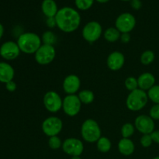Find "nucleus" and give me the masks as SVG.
Segmentation results:
<instances>
[{"label":"nucleus","instance_id":"f257e3e1","mask_svg":"<svg viewBox=\"0 0 159 159\" xmlns=\"http://www.w3.org/2000/svg\"><path fill=\"white\" fill-rule=\"evenodd\" d=\"M56 24L62 32L70 34L75 31L81 23V16L79 11L70 6L59 9L55 16Z\"/></svg>","mask_w":159,"mask_h":159},{"label":"nucleus","instance_id":"f03ea898","mask_svg":"<svg viewBox=\"0 0 159 159\" xmlns=\"http://www.w3.org/2000/svg\"><path fill=\"white\" fill-rule=\"evenodd\" d=\"M16 43L21 52L34 54L42 45V40L41 37L35 33L26 32L20 35Z\"/></svg>","mask_w":159,"mask_h":159},{"label":"nucleus","instance_id":"7ed1b4c3","mask_svg":"<svg viewBox=\"0 0 159 159\" xmlns=\"http://www.w3.org/2000/svg\"><path fill=\"white\" fill-rule=\"evenodd\" d=\"M148 99V93L145 91L137 89L129 93L126 100V105L130 111H140L146 107Z\"/></svg>","mask_w":159,"mask_h":159},{"label":"nucleus","instance_id":"20e7f679","mask_svg":"<svg viewBox=\"0 0 159 159\" xmlns=\"http://www.w3.org/2000/svg\"><path fill=\"white\" fill-rule=\"evenodd\" d=\"M101 129L99 124L93 119H87L81 127V134L84 141L88 143H96L101 138Z\"/></svg>","mask_w":159,"mask_h":159},{"label":"nucleus","instance_id":"39448f33","mask_svg":"<svg viewBox=\"0 0 159 159\" xmlns=\"http://www.w3.org/2000/svg\"><path fill=\"white\" fill-rule=\"evenodd\" d=\"M102 27L97 21H90L84 26L82 29V37L89 43H94L101 37Z\"/></svg>","mask_w":159,"mask_h":159},{"label":"nucleus","instance_id":"423d86ee","mask_svg":"<svg viewBox=\"0 0 159 159\" xmlns=\"http://www.w3.org/2000/svg\"><path fill=\"white\" fill-rule=\"evenodd\" d=\"M55 57V48L52 45L42 44L34 54L35 61L40 65H49L54 60Z\"/></svg>","mask_w":159,"mask_h":159},{"label":"nucleus","instance_id":"0eeeda50","mask_svg":"<svg viewBox=\"0 0 159 159\" xmlns=\"http://www.w3.org/2000/svg\"><path fill=\"white\" fill-rule=\"evenodd\" d=\"M136 26V18L130 12H124L118 16L115 21V27L121 34H130Z\"/></svg>","mask_w":159,"mask_h":159},{"label":"nucleus","instance_id":"6e6552de","mask_svg":"<svg viewBox=\"0 0 159 159\" xmlns=\"http://www.w3.org/2000/svg\"><path fill=\"white\" fill-rule=\"evenodd\" d=\"M42 130L48 137L57 136L63 128V122L57 116H49L42 123Z\"/></svg>","mask_w":159,"mask_h":159},{"label":"nucleus","instance_id":"1a4fd4ad","mask_svg":"<svg viewBox=\"0 0 159 159\" xmlns=\"http://www.w3.org/2000/svg\"><path fill=\"white\" fill-rule=\"evenodd\" d=\"M43 103L48 111L55 113L62 109L63 99L61 98L60 95L57 92L48 91L43 96Z\"/></svg>","mask_w":159,"mask_h":159},{"label":"nucleus","instance_id":"9d476101","mask_svg":"<svg viewBox=\"0 0 159 159\" xmlns=\"http://www.w3.org/2000/svg\"><path fill=\"white\" fill-rule=\"evenodd\" d=\"M82 104L77 95H67L63 99L62 110L68 116H75L81 111Z\"/></svg>","mask_w":159,"mask_h":159},{"label":"nucleus","instance_id":"9b49d317","mask_svg":"<svg viewBox=\"0 0 159 159\" xmlns=\"http://www.w3.org/2000/svg\"><path fill=\"white\" fill-rule=\"evenodd\" d=\"M64 152L70 156H80L84 151V144L78 138H70L65 140L62 144Z\"/></svg>","mask_w":159,"mask_h":159},{"label":"nucleus","instance_id":"f8f14e48","mask_svg":"<svg viewBox=\"0 0 159 159\" xmlns=\"http://www.w3.org/2000/svg\"><path fill=\"white\" fill-rule=\"evenodd\" d=\"M134 127L142 134H151L155 130V120L148 115H139L134 120Z\"/></svg>","mask_w":159,"mask_h":159},{"label":"nucleus","instance_id":"ddd939ff","mask_svg":"<svg viewBox=\"0 0 159 159\" xmlns=\"http://www.w3.org/2000/svg\"><path fill=\"white\" fill-rule=\"evenodd\" d=\"M20 49L16 42L9 40L4 42L0 47V56L6 61H12L20 56Z\"/></svg>","mask_w":159,"mask_h":159},{"label":"nucleus","instance_id":"4468645a","mask_svg":"<svg viewBox=\"0 0 159 159\" xmlns=\"http://www.w3.org/2000/svg\"><path fill=\"white\" fill-rule=\"evenodd\" d=\"M62 85L64 91L67 95H75L80 89L81 80L79 76L71 74L65 77Z\"/></svg>","mask_w":159,"mask_h":159},{"label":"nucleus","instance_id":"2eb2a0df","mask_svg":"<svg viewBox=\"0 0 159 159\" xmlns=\"http://www.w3.org/2000/svg\"><path fill=\"white\" fill-rule=\"evenodd\" d=\"M125 63V57L120 51H113L109 54L107 60L108 68L112 71H118L124 67Z\"/></svg>","mask_w":159,"mask_h":159},{"label":"nucleus","instance_id":"dca6fc26","mask_svg":"<svg viewBox=\"0 0 159 159\" xmlns=\"http://www.w3.org/2000/svg\"><path fill=\"white\" fill-rule=\"evenodd\" d=\"M15 71L11 65L7 62H0V82L6 84L13 80Z\"/></svg>","mask_w":159,"mask_h":159},{"label":"nucleus","instance_id":"f3484780","mask_svg":"<svg viewBox=\"0 0 159 159\" xmlns=\"http://www.w3.org/2000/svg\"><path fill=\"white\" fill-rule=\"evenodd\" d=\"M138 89H142L144 91H148L150 89L155 85V78L152 73L144 72L142 73L139 77L138 78Z\"/></svg>","mask_w":159,"mask_h":159},{"label":"nucleus","instance_id":"a211bd4d","mask_svg":"<svg viewBox=\"0 0 159 159\" xmlns=\"http://www.w3.org/2000/svg\"><path fill=\"white\" fill-rule=\"evenodd\" d=\"M59 9L54 0H43L41 3V11L47 18L55 17Z\"/></svg>","mask_w":159,"mask_h":159},{"label":"nucleus","instance_id":"6ab92c4d","mask_svg":"<svg viewBox=\"0 0 159 159\" xmlns=\"http://www.w3.org/2000/svg\"><path fill=\"white\" fill-rule=\"evenodd\" d=\"M118 150L121 155L130 156L134 152V144L130 138H122L118 143Z\"/></svg>","mask_w":159,"mask_h":159},{"label":"nucleus","instance_id":"aec40b11","mask_svg":"<svg viewBox=\"0 0 159 159\" xmlns=\"http://www.w3.org/2000/svg\"><path fill=\"white\" fill-rule=\"evenodd\" d=\"M121 33L116 27H109L105 30L103 37L107 41L110 43H114L120 38Z\"/></svg>","mask_w":159,"mask_h":159},{"label":"nucleus","instance_id":"412c9836","mask_svg":"<svg viewBox=\"0 0 159 159\" xmlns=\"http://www.w3.org/2000/svg\"><path fill=\"white\" fill-rule=\"evenodd\" d=\"M96 147H97L98 151H99L102 153H107L111 149V141L108 138L101 137L96 142Z\"/></svg>","mask_w":159,"mask_h":159},{"label":"nucleus","instance_id":"4be33fe9","mask_svg":"<svg viewBox=\"0 0 159 159\" xmlns=\"http://www.w3.org/2000/svg\"><path fill=\"white\" fill-rule=\"evenodd\" d=\"M79 99H80L81 102L82 104H85V105H89V104L92 103L94 101L95 96L93 91L88 89L82 90L78 94Z\"/></svg>","mask_w":159,"mask_h":159},{"label":"nucleus","instance_id":"5701e85b","mask_svg":"<svg viewBox=\"0 0 159 159\" xmlns=\"http://www.w3.org/2000/svg\"><path fill=\"white\" fill-rule=\"evenodd\" d=\"M56 40V35L51 30H47L42 34L41 40L43 42V44H48V45H52L55 43Z\"/></svg>","mask_w":159,"mask_h":159},{"label":"nucleus","instance_id":"b1692460","mask_svg":"<svg viewBox=\"0 0 159 159\" xmlns=\"http://www.w3.org/2000/svg\"><path fill=\"white\" fill-rule=\"evenodd\" d=\"M155 53L150 50L144 51L141 55V62L144 65H149L155 61Z\"/></svg>","mask_w":159,"mask_h":159},{"label":"nucleus","instance_id":"393cba45","mask_svg":"<svg viewBox=\"0 0 159 159\" xmlns=\"http://www.w3.org/2000/svg\"><path fill=\"white\" fill-rule=\"evenodd\" d=\"M135 127L130 123H126L121 127V135L123 138H130L134 134Z\"/></svg>","mask_w":159,"mask_h":159},{"label":"nucleus","instance_id":"a878e982","mask_svg":"<svg viewBox=\"0 0 159 159\" xmlns=\"http://www.w3.org/2000/svg\"><path fill=\"white\" fill-rule=\"evenodd\" d=\"M94 2L95 0H75V5L79 10L85 11L93 6Z\"/></svg>","mask_w":159,"mask_h":159},{"label":"nucleus","instance_id":"bb28decb","mask_svg":"<svg viewBox=\"0 0 159 159\" xmlns=\"http://www.w3.org/2000/svg\"><path fill=\"white\" fill-rule=\"evenodd\" d=\"M148 96L154 103L159 104V85H155L148 91Z\"/></svg>","mask_w":159,"mask_h":159},{"label":"nucleus","instance_id":"cd10ccee","mask_svg":"<svg viewBox=\"0 0 159 159\" xmlns=\"http://www.w3.org/2000/svg\"><path fill=\"white\" fill-rule=\"evenodd\" d=\"M124 85H125L126 89H127V90H129L130 92L134 91V90L138 89V79L133 77V76L127 78L125 82H124Z\"/></svg>","mask_w":159,"mask_h":159},{"label":"nucleus","instance_id":"c85d7f7f","mask_svg":"<svg viewBox=\"0 0 159 159\" xmlns=\"http://www.w3.org/2000/svg\"><path fill=\"white\" fill-rule=\"evenodd\" d=\"M62 144L63 142L58 136L50 137L48 140V145L52 150H58L62 147Z\"/></svg>","mask_w":159,"mask_h":159},{"label":"nucleus","instance_id":"c756f323","mask_svg":"<svg viewBox=\"0 0 159 159\" xmlns=\"http://www.w3.org/2000/svg\"><path fill=\"white\" fill-rule=\"evenodd\" d=\"M140 142H141L142 147L148 148L152 144L153 140H152L151 134H143V136L141 138V140H140Z\"/></svg>","mask_w":159,"mask_h":159},{"label":"nucleus","instance_id":"7c9ffc66","mask_svg":"<svg viewBox=\"0 0 159 159\" xmlns=\"http://www.w3.org/2000/svg\"><path fill=\"white\" fill-rule=\"evenodd\" d=\"M149 116L154 120H159V104H155L150 110Z\"/></svg>","mask_w":159,"mask_h":159},{"label":"nucleus","instance_id":"2f4dec72","mask_svg":"<svg viewBox=\"0 0 159 159\" xmlns=\"http://www.w3.org/2000/svg\"><path fill=\"white\" fill-rule=\"evenodd\" d=\"M130 6L134 10H139L142 7V2L141 0H130Z\"/></svg>","mask_w":159,"mask_h":159},{"label":"nucleus","instance_id":"473e14b6","mask_svg":"<svg viewBox=\"0 0 159 159\" xmlns=\"http://www.w3.org/2000/svg\"><path fill=\"white\" fill-rule=\"evenodd\" d=\"M16 88H17L16 83L13 80L10 81V82H7V83L6 84V90L10 92V93H13V92H15L16 90Z\"/></svg>","mask_w":159,"mask_h":159},{"label":"nucleus","instance_id":"72a5a7b5","mask_svg":"<svg viewBox=\"0 0 159 159\" xmlns=\"http://www.w3.org/2000/svg\"><path fill=\"white\" fill-rule=\"evenodd\" d=\"M46 24L49 28H54L55 27V26H57L55 17H50V18H47Z\"/></svg>","mask_w":159,"mask_h":159},{"label":"nucleus","instance_id":"f704fd0d","mask_svg":"<svg viewBox=\"0 0 159 159\" xmlns=\"http://www.w3.org/2000/svg\"><path fill=\"white\" fill-rule=\"evenodd\" d=\"M120 41L123 43H127L130 42V35L128 33H126V34H121L120 38Z\"/></svg>","mask_w":159,"mask_h":159},{"label":"nucleus","instance_id":"c9c22d12","mask_svg":"<svg viewBox=\"0 0 159 159\" xmlns=\"http://www.w3.org/2000/svg\"><path fill=\"white\" fill-rule=\"evenodd\" d=\"M151 136H152V140H153V142L159 144V130H154V131L151 134Z\"/></svg>","mask_w":159,"mask_h":159},{"label":"nucleus","instance_id":"e433bc0d","mask_svg":"<svg viewBox=\"0 0 159 159\" xmlns=\"http://www.w3.org/2000/svg\"><path fill=\"white\" fill-rule=\"evenodd\" d=\"M3 34H4V27H3L2 24L0 23V40H1Z\"/></svg>","mask_w":159,"mask_h":159},{"label":"nucleus","instance_id":"4c0bfd02","mask_svg":"<svg viewBox=\"0 0 159 159\" xmlns=\"http://www.w3.org/2000/svg\"><path fill=\"white\" fill-rule=\"evenodd\" d=\"M95 1H96L97 2H99V3H102V4H103V3L108 2L110 0H95Z\"/></svg>","mask_w":159,"mask_h":159},{"label":"nucleus","instance_id":"58836bf2","mask_svg":"<svg viewBox=\"0 0 159 159\" xmlns=\"http://www.w3.org/2000/svg\"><path fill=\"white\" fill-rule=\"evenodd\" d=\"M71 159H82L80 158V156H73L71 157Z\"/></svg>","mask_w":159,"mask_h":159},{"label":"nucleus","instance_id":"ea45409f","mask_svg":"<svg viewBox=\"0 0 159 159\" xmlns=\"http://www.w3.org/2000/svg\"><path fill=\"white\" fill-rule=\"evenodd\" d=\"M120 1H123V2H130V0H120Z\"/></svg>","mask_w":159,"mask_h":159},{"label":"nucleus","instance_id":"a19ab883","mask_svg":"<svg viewBox=\"0 0 159 159\" xmlns=\"http://www.w3.org/2000/svg\"><path fill=\"white\" fill-rule=\"evenodd\" d=\"M152 159H159V156H157V157H155V158H152Z\"/></svg>","mask_w":159,"mask_h":159}]
</instances>
